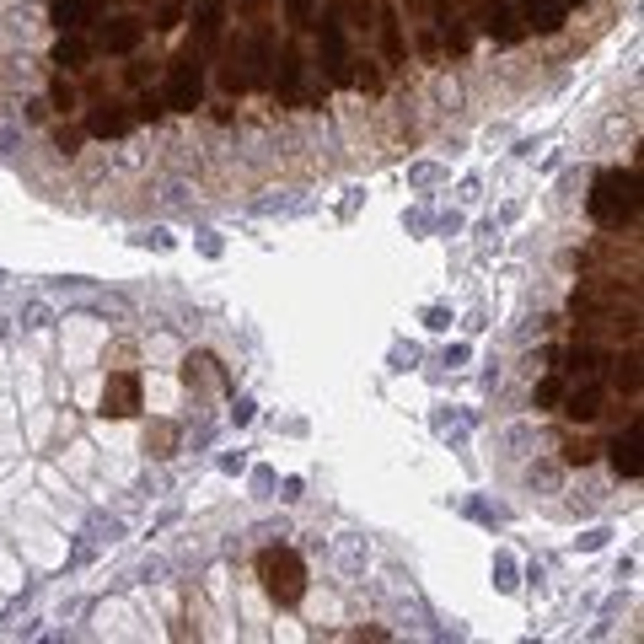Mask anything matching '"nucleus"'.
Returning a JSON list of instances; mask_svg holds the SVG:
<instances>
[{"label": "nucleus", "mask_w": 644, "mask_h": 644, "mask_svg": "<svg viewBox=\"0 0 644 644\" xmlns=\"http://www.w3.org/2000/svg\"><path fill=\"white\" fill-rule=\"evenodd\" d=\"M640 446H644V419H634V425L607 446V462H612L618 478H640Z\"/></svg>", "instance_id": "obj_8"}, {"label": "nucleus", "mask_w": 644, "mask_h": 644, "mask_svg": "<svg viewBox=\"0 0 644 644\" xmlns=\"http://www.w3.org/2000/svg\"><path fill=\"white\" fill-rule=\"evenodd\" d=\"M220 86H226L231 97H242V92H248V70H242V55H237V49H231V55H226V64H220Z\"/></svg>", "instance_id": "obj_18"}, {"label": "nucleus", "mask_w": 644, "mask_h": 644, "mask_svg": "<svg viewBox=\"0 0 644 644\" xmlns=\"http://www.w3.org/2000/svg\"><path fill=\"white\" fill-rule=\"evenodd\" d=\"M237 5H248V11H253V5H258V0H237Z\"/></svg>", "instance_id": "obj_27"}, {"label": "nucleus", "mask_w": 644, "mask_h": 644, "mask_svg": "<svg viewBox=\"0 0 644 644\" xmlns=\"http://www.w3.org/2000/svg\"><path fill=\"white\" fill-rule=\"evenodd\" d=\"M484 33H489L494 44H521V38H526L521 11H515L511 0H484Z\"/></svg>", "instance_id": "obj_7"}, {"label": "nucleus", "mask_w": 644, "mask_h": 644, "mask_svg": "<svg viewBox=\"0 0 644 644\" xmlns=\"http://www.w3.org/2000/svg\"><path fill=\"white\" fill-rule=\"evenodd\" d=\"M178 16H183V5H162L156 11V27H178Z\"/></svg>", "instance_id": "obj_26"}, {"label": "nucleus", "mask_w": 644, "mask_h": 644, "mask_svg": "<svg viewBox=\"0 0 644 644\" xmlns=\"http://www.w3.org/2000/svg\"><path fill=\"white\" fill-rule=\"evenodd\" d=\"M103 414H114V419L140 414V377L134 371H114L108 377V386H103Z\"/></svg>", "instance_id": "obj_6"}, {"label": "nucleus", "mask_w": 644, "mask_h": 644, "mask_svg": "<svg viewBox=\"0 0 644 644\" xmlns=\"http://www.w3.org/2000/svg\"><path fill=\"white\" fill-rule=\"evenodd\" d=\"M242 64H248V92H269V81H274V38H269V27L253 33Z\"/></svg>", "instance_id": "obj_10"}, {"label": "nucleus", "mask_w": 644, "mask_h": 644, "mask_svg": "<svg viewBox=\"0 0 644 644\" xmlns=\"http://www.w3.org/2000/svg\"><path fill=\"white\" fill-rule=\"evenodd\" d=\"M564 414H570V419H580V425H591V419L601 414V386H580V392H570Z\"/></svg>", "instance_id": "obj_17"}, {"label": "nucleus", "mask_w": 644, "mask_h": 644, "mask_svg": "<svg viewBox=\"0 0 644 644\" xmlns=\"http://www.w3.org/2000/svg\"><path fill=\"white\" fill-rule=\"evenodd\" d=\"M55 145H60V151H64V156H75V151H81V134H75V129H55Z\"/></svg>", "instance_id": "obj_24"}, {"label": "nucleus", "mask_w": 644, "mask_h": 644, "mask_svg": "<svg viewBox=\"0 0 644 644\" xmlns=\"http://www.w3.org/2000/svg\"><path fill=\"white\" fill-rule=\"evenodd\" d=\"M382 55H386V64H403V60H408V38H403V16H397L392 5H382Z\"/></svg>", "instance_id": "obj_15"}, {"label": "nucleus", "mask_w": 644, "mask_h": 644, "mask_svg": "<svg viewBox=\"0 0 644 644\" xmlns=\"http://www.w3.org/2000/svg\"><path fill=\"white\" fill-rule=\"evenodd\" d=\"M559 392H564V382H542L537 392H532V403H553Z\"/></svg>", "instance_id": "obj_25"}, {"label": "nucleus", "mask_w": 644, "mask_h": 644, "mask_svg": "<svg viewBox=\"0 0 644 644\" xmlns=\"http://www.w3.org/2000/svg\"><path fill=\"white\" fill-rule=\"evenodd\" d=\"M274 64H279V75H274L269 86H274L285 103H301V81H307V60H301V49H285Z\"/></svg>", "instance_id": "obj_13"}, {"label": "nucleus", "mask_w": 644, "mask_h": 644, "mask_svg": "<svg viewBox=\"0 0 644 644\" xmlns=\"http://www.w3.org/2000/svg\"><path fill=\"white\" fill-rule=\"evenodd\" d=\"M585 210H591V220H596V226H607V231L634 226V220H640V178H634V172H623V167L596 172Z\"/></svg>", "instance_id": "obj_1"}, {"label": "nucleus", "mask_w": 644, "mask_h": 644, "mask_svg": "<svg viewBox=\"0 0 644 644\" xmlns=\"http://www.w3.org/2000/svg\"><path fill=\"white\" fill-rule=\"evenodd\" d=\"M612 382H618V386H629V392H634V386H640V355L618 360V377H612Z\"/></svg>", "instance_id": "obj_20"}, {"label": "nucleus", "mask_w": 644, "mask_h": 644, "mask_svg": "<svg viewBox=\"0 0 644 644\" xmlns=\"http://www.w3.org/2000/svg\"><path fill=\"white\" fill-rule=\"evenodd\" d=\"M349 86H360V92H382V70H349Z\"/></svg>", "instance_id": "obj_21"}, {"label": "nucleus", "mask_w": 644, "mask_h": 644, "mask_svg": "<svg viewBox=\"0 0 644 644\" xmlns=\"http://www.w3.org/2000/svg\"><path fill=\"white\" fill-rule=\"evenodd\" d=\"M49 22L60 33H81V27L103 22V0H49Z\"/></svg>", "instance_id": "obj_9"}, {"label": "nucleus", "mask_w": 644, "mask_h": 644, "mask_svg": "<svg viewBox=\"0 0 644 644\" xmlns=\"http://www.w3.org/2000/svg\"><path fill=\"white\" fill-rule=\"evenodd\" d=\"M564 5H585V0H564Z\"/></svg>", "instance_id": "obj_28"}, {"label": "nucleus", "mask_w": 644, "mask_h": 644, "mask_svg": "<svg viewBox=\"0 0 644 644\" xmlns=\"http://www.w3.org/2000/svg\"><path fill=\"white\" fill-rule=\"evenodd\" d=\"M596 360H601V355L585 344V349H575V355H570V371H580V377H585V371H596Z\"/></svg>", "instance_id": "obj_23"}, {"label": "nucleus", "mask_w": 644, "mask_h": 644, "mask_svg": "<svg viewBox=\"0 0 644 644\" xmlns=\"http://www.w3.org/2000/svg\"><path fill=\"white\" fill-rule=\"evenodd\" d=\"M92 55H97V44H86L81 33H60V44H55V64L60 70H86Z\"/></svg>", "instance_id": "obj_16"}, {"label": "nucleus", "mask_w": 644, "mask_h": 644, "mask_svg": "<svg viewBox=\"0 0 644 644\" xmlns=\"http://www.w3.org/2000/svg\"><path fill=\"white\" fill-rule=\"evenodd\" d=\"M49 103H55L60 114H70V108H75V92H70V81H64V75H55V81H49Z\"/></svg>", "instance_id": "obj_19"}, {"label": "nucleus", "mask_w": 644, "mask_h": 644, "mask_svg": "<svg viewBox=\"0 0 644 644\" xmlns=\"http://www.w3.org/2000/svg\"><path fill=\"white\" fill-rule=\"evenodd\" d=\"M515 11H521V22H526V27H537V33H559V27H564V16H570V5H564V0H515Z\"/></svg>", "instance_id": "obj_12"}, {"label": "nucleus", "mask_w": 644, "mask_h": 644, "mask_svg": "<svg viewBox=\"0 0 644 644\" xmlns=\"http://www.w3.org/2000/svg\"><path fill=\"white\" fill-rule=\"evenodd\" d=\"M140 38H145V22L140 16H108V22H97V49L103 55H134Z\"/></svg>", "instance_id": "obj_5"}, {"label": "nucleus", "mask_w": 644, "mask_h": 644, "mask_svg": "<svg viewBox=\"0 0 644 644\" xmlns=\"http://www.w3.org/2000/svg\"><path fill=\"white\" fill-rule=\"evenodd\" d=\"M312 5H318V0H285V16H290L296 27H307V22H312Z\"/></svg>", "instance_id": "obj_22"}, {"label": "nucleus", "mask_w": 644, "mask_h": 644, "mask_svg": "<svg viewBox=\"0 0 644 644\" xmlns=\"http://www.w3.org/2000/svg\"><path fill=\"white\" fill-rule=\"evenodd\" d=\"M318 44H322V75L333 81V86H349V33H344V11L338 5H327L318 22Z\"/></svg>", "instance_id": "obj_4"}, {"label": "nucleus", "mask_w": 644, "mask_h": 644, "mask_svg": "<svg viewBox=\"0 0 644 644\" xmlns=\"http://www.w3.org/2000/svg\"><path fill=\"white\" fill-rule=\"evenodd\" d=\"M129 124H134V114H124V103H103V108L86 114V134L92 140H124Z\"/></svg>", "instance_id": "obj_11"}, {"label": "nucleus", "mask_w": 644, "mask_h": 644, "mask_svg": "<svg viewBox=\"0 0 644 644\" xmlns=\"http://www.w3.org/2000/svg\"><path fill=\"white\" fill-rule=\"evenodd\" d=\"M220 27H226V0H199V11H193V38H199L204 49H215V44H220Z\"/></svg>", "instance_id": "obj_14"}, {"label": "nucleus", "mask_w": 644, "mask_h": 644, "mask_svg": "<svg viewBox=\"0 0 644 644\" xmlns=\"http://www.w3.org/2000/svg\"><path fill=\"white\" fill-rule=\"evenodd\" d=\"M204 92H210V75H204V60L183 49L178 60L167 64V86H162V103L172 108V114H193V108H204Z\"/></svg>", "instance_id": "obj_3"}, {"label": "nucleus", "mask_w": 644, "mask_h": 644, "mask_svg": "<svg viewBox=\"0 0 644 644\" xmlns=\"http://www.w3.org/2000/svg\"><path fill=\"white\" fill-rule=\"evenodd\" d=\"M258 580L279 607H296L307 596V564H301L296 548H263L258 553Z\"/></svg>", "instance_id": "obj_2"}]
</instances>
